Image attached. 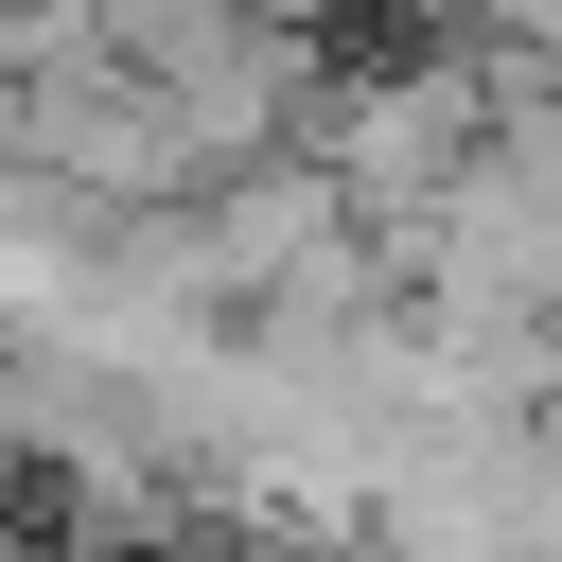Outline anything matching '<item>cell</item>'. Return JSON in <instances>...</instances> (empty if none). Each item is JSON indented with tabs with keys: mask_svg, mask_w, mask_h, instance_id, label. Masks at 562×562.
<instances>
[{
	"mask_svg": "<svg viewBox=\"0 0 562 562\" xmlns=\"http://www.w3.org/2000/svg\"><path fill=\"white\" fill-rule=\"evenodd\" d=\"M474 158H492V88H474V70H386V88H351V105L316 123V176H334L386 246H404Z\"/></svg>",
	"mask_w": 562,
	"mask_h": 562,
	"instance_id": "6da1fadb",
	"label": "cell"
}]
</instances>
